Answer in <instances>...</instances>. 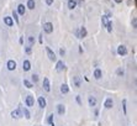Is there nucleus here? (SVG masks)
Segmentation results:
<instances>
[{
	"mask_svg": "<svg viewBox=\"0 0 137 126\" xmlns=\"http://www.w3.org/2000/svg\"><path fill=\"white\" fill-rule=\"evenodd\" d=\"M43 30H45L46 33L53 32V24H51V22H46V24L43 25Z\"/></svg>",
	"mask_w": 137,
	"mask_h": 126,
	"instance_id": "f257e3e1",
	"label": "nucleus"
},
{
	"mask_svg": "<svg viewBox=\"0 0 137 126\" xmlns=\"http://www.w3.org/2000/svg\"><path fill=\"white\" fill-rule=\"evenodd\" d=\"M46 52H47V55H48V58L51 59V61H56V55H54V52L49 48V47H46Z\"/></svg>",
	"mask_w": 137,
	"mask_h": 126,
	"instance_id": "f03ea898",
	"label": "nucleus"
},
{
	"mask_svg": "<svg viewBox=\"0 0 137 126\" xmlns=\"http://www.w3.org/2000/svg\"><path fill=\"white\" fill-rule=\"evenodd\" d=\"M33 104H35V99H33V96H31V95L26 96V105H27L28 108H31V106H33Z\"/></svg>",
	"mask_w": 137,
	"mask_h": 126,
	"instance_id": "7ed1b4c3",
	"label": "nucleus"
},
{
	"mask_svg": "<svg viewBox=\"0 0 137 126\" xmlns=\"http://www.w3.org/2000/svg\"><path fill=\"white\" fill-rule=\"evenodd\" d=\"M117 53H119L120 56H125V55L127 53V49H126V47L124 46V44H121V46L117 47Z\"/></svg>",
	"mask_w": 137,
	"mask_h": 126,
	"instance_id": "20e7f679",
	"label": "nucleus"
},
{
	"mask_svg": "<svg viewBox=\"0 0 137 126\" xmlns=\"http://www.w3.org/2000/svg\"><path fill=\"white\" fill-rule=\"evenodd\" d=\"M6 67H8V69H9V71H14V69L16 68V62H15V61H12V59H11V61H9V62H8Z\"/></svg>",
	"mask_w": 137,
	"mask_h": 126,
	"instance_id": "39448f33",
	"label": "nucleus"
},
{
	"mask_svg": "<svg viewBox=\"0 0 137 126\" xmlns=\"http://www.w3.org/2000/svg\"><path fill=\"white\" fill-rule=\"evenodd\" d=\"M112 105H114V100H112L111 98H107V99L105 100L104 106H105L106 109H110V108H112Z\"/></svg>",
	"mask_w": 137,
	"mask_h": 126,
	"instance_id": "423d86ee",
	"label": "nucleus"
},
{
	"mask_svg": "<svg viewBox=\"0 0 137 126\" xmlns=\"http://www.w3.org/2000/svg\"><path fill=\"white\" fill-rule=\"evenodd\" d=\"M43 89H45L46 92H49V90H51V87H49V80H48V78H45V79H43Z\"/></svg>",
	"mask_w": 137,
	"mask_h": 126,
	"instance_id": "0eeeda50",
	"label": "nucleus"
},
{
	"mask_svg": "<svg viewBox=\"0 0 137 126\" xmlns=\"http://www.w3.org/2000/svg\"><path fill=\"white\" fill-rule=\"evenodd\" d=\"M11 116L14 119H19L21 116V109H16V110H14L12 113H11Z\"/></svg>",
	"mask_w": 137,
	"mask_h": 126,
	"instance_id": "6e6552de",
	"label": "nucleus"
},
{
	"mask_svg": "<svg viewBox=\"0 0 137 126\" xmlns=\"http://www.w3.org/2000/svg\"><path fill=\"white\" fill-rule=\"evenodd\" d=\"M22 68H24V71H30V68H31V63H30V61H24V63H22Z\"/></svg>",
	"mask_w": 137,
	"mask_h": 126,
	"instance_id": "1a4fd4ad",
	"label": "nucleus"
},
{
	"mask_svg": "<svg viewBox=\"0 0 137 126\" xmlns=\"http://www.w3.org/2000/svg\"><path fill=\"white\" fill-rule=\"evenodd\" d=\"M75 6H77V1H75V0H68V9L73 10V9H75Z\"/></svg>",
	"mask_w": 137,
	"mask_h": 126,
	"instance_id": "9d476101",
	"label": "nucleus"
},
{
	"mask_svg": "<svg viewBox=\"0 0 137 126\" xmlns=\"http://www.w3.org/2000/svg\"><path fill=\"white\" fill-rule=\"evenodd\" d=\"M4 22H5V24L8 25V26H12V25H14V20H12L10 16H6V17H4Z\"/></svg>",
	"mask_w": 137,
	"mask_h": 126,
	"instance_id": "9b49d317",
	"label": "nucleus"
},
{
	"mask_svg": "<svg viewBox=\"0 0 137 126\" xmlns=\"http://www.w3.org/2000/svg\"><path fill=\"white\" fill-rule=\"evenodd\" d=\"M56 69L58 71V72H62V71L64 69V63H63V61H58V62H57V67H56Z\"/></svg>",
	"mask_w": 137,
	"mask_h": 126,
	"instance_id": "f8f14e48",
	"label": "nucleus"
},
{
	"mask_svg": "<svg viewBox=\"0 0 137 126\" xmlns=\"http://www.w3.org/2000/svg\"><path fill=\"white\" fill-rule=\"evenodd\" d=\"M38 104L41 108H46V99L43 98V96H40L38 98Z\"/></svg>",
	"mask_w": 137,
	"mask_h": 126,
	"instance_id": "ddd939ff",
	"label": "nucleus"
},
{
	"mask_svg": "<svg viewBox=\"0 0 137 126\" xmlns=\"http://www.w3.org/2000/svg\"><path fill=\"white\" fill-rule=\"evenodd\" d=\"M25 11H26L25 6H24L22 4H20V5L17 6V12H19L20 15H24V14H25Z\"/></svg>",
	"mask_w": 137,
	"mask_h": 126,
	"instance_id": "4468645a",
	"label": "nucleus"
},
{
	"mask_svg": "<svg viewBox=\"0 0 137 126\" xmlns=\"http://www.w3.org/2000/svg\"><path fill=\"white\" fill-rule=\"evenodd\" d=\"M89 105L94 108L96 105V99L94 98V96H89Z\"/></svg>",
	"mask_w": 137,
	"mask_h": 126,
	"instance_id": "2eb2a0df",
	"label": "nucleus"
},
{
	"mask_svg": "<svg viewBox=\"0 0 137 126\" xmlns=\"http://www.w3.org/2000/svg\"><path fill=\"white\" fill-rule=\"evenodd\" d=\"M101 76H103L101 71H100V69H95V72H94V77H95V79H100V78H101Z\"/></svg>",
	"mask_w": 137,
	"mask_h": 126,
	"instance_id": "dca6fc26",
	"label": "nucleus"
},
{
	"mask_svg": "<svg viewBox=\"0 0 137 126\" xmlns=\"http://www.w3.org/2000/svg\"><path fill=\"white\" fill-rule=\"evenodd\" d=\"M68 90H69L68 85H67V84H62V87H61V92H62L63 94H66V93H68Z\"/></svg>",
	"mask_w": 137,
	"mask_h": 126,
	"instance_id": "f3484780",
	"label": "nucleus"
},
{
	"mask_svg": "<svg viewBox=\"0 0 137 126\" xmlns=\"http://www.w3.org/2000/svg\"><path fill=\"white\" fill-rule=\"evenodd\" d=\"M85 36H86V30H85V27H82L80 28V35H79V38H84Z\"/></svg>",
	"mask_w": 137,
	"mask_h": 126,
	"instance_id": "a211bd4d",
	"label": "nucleus"
},
{
	"mask_svg": "<svg viewBox=\"0 0 137 126\" xmlns=\"http://www.w3.org/2000/svg\"><path fill=\"white\" fill-rule=\"evenodd\" d=\"M27 7H28V9H31V10L35 9V1H33V0H28V1H27Z\"/></svg>",
	"mask_w": 137,
	"mask_h": 126,
	"instance_id": "6ab92c4d",
	"label": "nucleus"
},
{
	"mask_svg": "<svg viewBox=\"0 0 137 126\" xmlns=\"http://www.w3.org/2000/svg\"><path fill=\"white\" fill-rule=\"evenodd\" d=\"M57 109H58V114H59V115H63L64 111H66V109H64L63 105H58V106H57Z\"/></svg>",
	"mask_w": 137,
	"mask_h": 126,
	"instance_id": "aec40b11",
	"label": "nucleus"
},
{
	"mask_svg": "<svg viewBox=\"0 0 137 126\" xmlns=\"http://www.w3.org/2000/svg\"><path fill=\"white\" fill-rule=\"evenodd\" d=\"M73 80H74L75 87H80V78H79V77H74V78H73Z\"/></svg>",
	"mask_w": 137,
	"mask_h": 126,
	"instance_id": "412c9836",
	"label": "nucleus"
},
{
	"mask_svg": "<svg viewBox=\"0 0 137 126\" xmlns=\"http://www.w3.org/2000/svg\"><path fill=\"white\" fill-rule=\"evenodd\" d=\"M22 111H24V115H25V117H26V119H30V117H31V116H30V113H28V110H27L26 108H24V109H22Z\"/></svg>",
	"mask_w": 137,
	"mask_h": 126,
	"instance_id": "4be33fe9",
	"label": "nucleus"
},
{
	"mask_svg": "<svg viewBox=\"0 0 137 126\" xmlns=\"http://www.w3.org/2000/svg\"><path fill=\"white\" fill-rule=\"evenodd\" d=\"M106 27H107V31L111 32V31H112V22H107V24H106Z\"/></svg>",
	"mask_w": 137,
	"mask_h": 126,
	"instance_id": "5701e85b",
	"label": "nucleus"
},
{
	"mask_svg": "<svg viewBox=\"0 0 137 126\" xmlns=\"http://www.w3.org/2000/svg\"><path fill=\"white\" fill-rule=\"evenodd\" d=\"M24 84L27 87V88H32V84L30 83V82H28L27 79H24Z\"/></svg>",
	"mask_w": 137,
	"mask_h": 126,
	"instance_id": "b1692460",
	"label": "nucleus"
},
{
	"mask_svg": "<svg viewBox=\"0 0 137 126\" xmlns=\"http://www.w3.org/2000/svg\"><path fill=\"white\" fill-rule=\"evenodd\" d=\"M101 22H103V25H104V26H106V24H107V16H103Z\"/></svg>",
	"mask_w": 137,
	"mask_h": 126,
	"instance_id": "393cba45",
	"label": "nucleus"
},
{
	"mask_svg": "<svg viewBox=\"0 0 137 126\" xmlns=\"http://www.w3.org/2000/svg\"><path fill=\"white\" fill-rule=\"evenodd\" d=\"M12 16H14V19H15L16 22H19V17H17V12L16 11H12Z\"/></svg>",
	"mask_w": 137,
	"mask_h": 126,
	"instance_id": "a878e982",
	"label": "nucleus"
},
{
	"mask_svg": "<svg viewBox=\"0 0 137 126\" xmlns=\"http://www.w3.org/2000/svg\"><path fill=\"white\" fill-rule=\"evenodd\" d=\"M47 122L48 124H52L53 122V115H49V117L47 119Z\"/></svg>",
	"mask_w": 137,
	"mask_h": 126,
	"instance_id": "bb28decb",
	"label": "nucleus"
},
{
	"mask_svg": "<svg viewBox=\"0 0 137 126\" xmlns=\"http://www.w3.org/2000/svg\"><path fill=\"white\" fill-rule=\"evenodd\" d=\"M122 108H124V113L126 114V100H122Z\"/></svg>",
	"mask_w": 137,
	"mask_h": 126,
	"instance_id": "cd10ccee",
	"label": "nucleus"
},
{
	"mask_svg": "<svg viewBox=\"0 0 137 126\" xmlns=\"http://www.w3.org/2000/svg\"><path fill=\"white\" fill-rule=\"evenodd\" d=\"M32 80L35 82V83L38 80V76H37V74H33V76H32Z\"/></svg>",
	"mask_w": 137,
	"mask_h": 126,
	"instance_id": "c85d7f7f",
	"label": "nucleus"
},
{
	"mask_svg": "<svg viewBox=\"0 0 137 126\" xmlns=\"http://www.w3.org/2000/svg\"><path fill=\"white\" fill-rule=\"evenodd\" d=\"M28 42H30V46H31V44L35 42V40H33V37H32V36H30V37H28Z\"/></svg>",
	"mask_w": 137,
	"mask_h": 126,
	"instance_id": "c756f323",
	"label": "nucleus"
},
{
	"mask_svg": "<svg viewBox=\"0 0 137 126\" xmlns=\"http://www.w3.org/2000/svg\"><path fill=\"white\" fill-rule=\"evenodd\" d=\"M132 26H133V28H136V26H137V20L136 19L132 20Z\"/></svg>",
	"mask_w": 137,
	"mask_h": 126,
	"instance_id": "7c9ffc66",
	"label": "nucleus"
},
{
	"mask_svg": "<svg viewBox=\"0 0 137 126\" xmlns=\"http://www.w3.org/2000/svg\"><path fill=\"white\" fill-rule=\"evenodd\" d=\"M26 53H31V46L26 47Z\"/></svg>",
	"mask_w": 137,
	"mask_h": 126,
	"instance_id": "2f4dec72",
	"label": "nucleus"
},
{
	"mask_svg": "<svg viewBox=\"0 0 137 126\" xmlns=\"http://www.w3.org/2000/svg\"><path fill=\"white\" fill-rule=\"evenodd\" d=\"M46 4L47 5H52L53 4V0H46Z\"/></svg>",
	"mask_w": 137,
	"mask_h": 126,
	"instance_id": "473e14b6",
	"label": "nucleus"
},
{
	"mask_svg": "<svg viewBox=\"0 0 137 126\" xmlns=\"http://www.w3.org/2000/svg\"><path fill=\"white\" fill-rule=\"evenodd\" d=\"M59 53H61L62 56H64V53H66V51H64L63 48H61V49H59Z\"/></svg>",
	"mask_w": 137,
	"mask_h": 126,
	"instance_id": "72a5a7b5",
	"label": "nucleus"
},
{
	"mask_svg": "<svg viewBox=\"0 0 137 126\" xmlns=\"http://www.w3.org/2000/svg\"><path fill=\"white\" fill-rule=\"evenodd\" d=\"M117 74H119V76H122V74H124V71H121V69H117Z\"/></svg>",
	"mask_w": 137,
	"mask_h": 126,
	"instance_id": "f704fd0d",
	"label": "nucleus"
},
{
	"mask_svg": "<svg viewBox=\"0 0 137 126\" xmlns=\"http://www.w3.org/2000/svg\"><path fill=\"white\" fill-rule=\"evenodd\" d=\"M77 101H78V104H80L82 101H80V98H79V96H77Z\"/></svg>",
	"mask_w": 137,
	"mask_h": 126,
	"instance_id": "c9c22d12",
	"label": "nucleus"
},
{
	"mask_svg": "<svg viewBox=\"0 0 137 126\" xmlns=\"http://www.w3.org/2000/svg\"><path fill=\"white\" fill-rule=\"evenodd\" d=\"M116 3H122V0H115Z\"/></svg>",
	"mask_w": 137,
	"mask_h": 126,
	"instance_id": "e433bc0d",
	"label": "nucleus"
},
{
	"mask_svg": "<svg viewBox=\"0 0 137 126\" xmlns=\"http://www.w3.org/2000/svg\"><path fill=\"white\" fill-rule=\"evenodd\" d=\"M51 126H54V124H53V122H52V124H51Z\"/></svg>",
	"mask_w": 137,
	"mask_h": 126,
	"instance_id": "4c0bfd02",
	"label": "nucleus"
}]
</instances>
